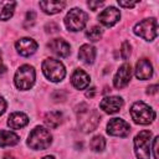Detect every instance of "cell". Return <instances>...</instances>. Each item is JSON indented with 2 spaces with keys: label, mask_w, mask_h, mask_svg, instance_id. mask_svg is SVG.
Listing matches in <instances>:
<instances>
[{
  "label": "cell",
  "mask_w": 159,
  "mask_h": 159,
  "mask_svg": "<svg viewBox=\"0 0 159 159\" xmlns=\"http://www.w3.org/2000/svg\"><path fill=\"white\" fill-rule=\"evenodd\" d=\"M118 4H119V6H123V7H133V6H135L137 5V2L135 1H118Z\"/></svg>",
  "instance_id": "28"
},
{
  "label": "cell",
  "mask_w": 159,
  "mask_h": 159,
  "mask_svg": "<svg viewBox=\"0 0 159 159\" xmlns=\"http://www.w3.org/2000/svg\"><path fill=\"white\" fill-rule=\"evenodd\" d=\"M42 72L52 82L62 81L66 75L65 66L56 58H46L42 62Z\"/></svg>",
  "instance_id": "4"
},
{
  "label": "cell",
  "mask_w": 159,
  "mask_h": 159,
  "mask_svg": "<svg viewBox=\"0 0 159 159\" xmlns=\"http://www.w3.org/2000/svg\"><path fill=\"white\" fill-rule=\"evenodd\" d=\"M87 20L88 15L83 10L75 7L67 12L65 17V25L70 31H80L86 26Z\"/></svg>",
  "instance_id": "7"
},
{
  "label": "cell",
  "mask_w": 159,
  "mask_h": 159,
  "mask_svg": "<svg viewBox=\"0 0 159 159\" xmlns=\"http://www.w3.org/2000/svg\"><path fill=\"white\" fill-rule=\"evenodd\" d=\"M120 17V11L113 6H109L107 9H104L99 15H98V20L102 25L109 27L113 26Z\"/></svg>",
  "instance_id": "11"
},
{
  "label": "cell",
  "mask_w": 159,
  "mask_h": 159,
  "mask_svg": "<svg viewBox=\"0 0 159 159\" xmlns=\"http://www.w3.org/2000/svg\"><path fill=\"white\" fill-rule=\"evenodd\" d=\"M86 36L91 41H98L101 39V36H102V30L99 27H97V26H93L92 29H89L86 32Z\"/></svg>",
  "instance_id": "24"
},
{
  "label": "cell",
  "mask_w": 159,
  "mask_h": 159,
  "mask_svg": "<svg viewBox=\"0 0 159 159\" xmlns=\"http://www.w3.org/2000/svg\"><path fill=\"white\" fill-rule=\"evenodd\" d=\"M35 70L30 65L21 66L15 73V84L19 89H30L35 83Z\"/></svg>",
  "instance_id": "5"
},
{
  "label": "cell",
  "mask_w": 159,
  "mask_h": 159,
  "mask_svg": "<svg viewBox=\"0 0 159 159\" xmlns=\"http://www.w3.org/2000/svg\"><path fill=\"white\" fill-rule=\"evenodd\" d=\"M5 66H4V63H2V57H1V51H0V73H2V72H5Z\"/></svg>",
  "instance_id": "33"
},
{
  "label": "cell",
  "mask_w": 159,
  "mask_h": 159,
  "mask_svg": "<svg viewBox=\"0 0 159 159\" xmlns=\"http://www.w3.org/2000/svg\"><path fill=\"white\" fill-rule=\"evenodd\" d=\"M134 34L147 41H152L158 35V22L154 17L145 19L134 26Z\"/></svg>",
  "instance_id": "8"
},
{
  "label": "cell",
  "mask_w": 159,
  "mask_h": 159,
  "mask_svg": "<svg viewBox=\"0 0 159 159\" xmlns=\"http://www.w3.org/2000/svg\"><path fill=\"white\" fill-rule=\"evenodd\" d=\"M107 132L114 137H127L130 133V125L120 118H113L107 124Z\"/></svg>",
  "instance_id": "9"
},
{
  "label": "cell",
  "mask_w": 159,
  "mask_h": 159,
  "mask_svg": "<svg viewBox=\"0 0 159 159\" xmlns=\"http://www.w3.org/2000/svg\"><path fill=\"white\" fill-rule=\"evenodd\" d=\"M4 159H16L15 157H12V155H5L4 157Z\"/></svg>",
  "instance_id": "34"
},
{
  "label": "cell",
  "mask_w": 159,
  "mask_h": 159,
  "mask_svg": "<svg viewBox=\"0 0 159 159\" xmlns=\"http://www.w3.org/2000/svg\"><path fill=\"white\" fill-rule=\"evenodd\" d=\"M16 50L21 56H30L36 52L37 50V42L32 39L24 37L16 41Z\"/></svg>",
  "instance_id": "13"
},
{
  "label": "cell",
  "mask_w": 159,
  "mask_h": 159,
  "mask_svg": "<svg viewBox=\"0 0 159 159\" xmlns=\"http://www.w3.org/2000/svg\"><path fill=\"white\" fill-rule=\"evenodd\" d=\"M89 76L81 68L76 70L73 73H72V77H71V83L77 88V89H83L86 88L88 84H89Z\"/></svg>",
  "instance_id": "16"
},
{
  "label": "cell",
  "mask_w": 159,
  "mask_h": 159,
  "mask_svg": "<svg viewBox=\"0 0 159 159\" xmlns=\"http://www.w3.org/2000/svg\"><path fill=\"white\" fill-rule=\"evenodd\" d=\"M42 159H55L53 157H51V155H47V157H43Z\"/></svg>",
  "instance_id": "35"
},
{
  "label": "cell",
  "mask_w": 159,
  "mask_h": 159,
  "mask_svg": "<svg viewBox=\"0 0 159 159\" xmlns=\"http://www.w3.org/2000/svg\"><path fill=\"white\" fill-rule=\"evenodd\" d=\"M61 123H62V113L60 111H52V112H48L45 116V124L48 128L55 129Z\"/></svg>",
  "instance_id": "21"
},
{
  "label": "cell",
  "mask_w": 159,
  "mask_h": 159,
  "mask_svg": "<svg viewBox=\"0 0 159 159\" xmlns=\"http://www.w3.org/2000/svg\"><path fill=\"white\" fill-rule=\"evenodd\" d=\"M89 147L93 152H102L106 147V140L102 135H96L91 139L89 142Z\"/></svg>",
  "instance_id": "23"
},
{
  "label": "cell",
  "mask_w": 159,
  "mask_h": 159,
  "mask_svg": "<svg viewBox=\"0 0 159 159\" xmlns=\"http://www.w3.org/2000/svg\"><path fill=\"white\" fill-rule=\"evenodd\" d=\"M48 48L57 56L60 57H67L70 53H71V48H70V45L65 41V40H61V39H55L52 41L48 42Z\"/></svg>",
  "instance_id": "15"
},
{
  "label": "cell",
  "mask_w": 159,
  "mask_h": 159,
  "mask_svg": "<svg viewBox=\"0 0 159 159\" xmlns=\"http://www.w3.org/2000/svg\"><path fill=\"white\" fill-rule=\"evenodd\" d=\"M20 142V137L10 130H0V147L15 145Z\"/></svg>",
  "instance_id": "20"
},
{
  "label": "cell",
  "mask_w": 159,
  "mask_h": 159,
  "mask_svg": "<svg viewBox=\"0 0 159 159\" xmlns=\"http://www.w3.org/2000/svg\"><path fill=\"white\" fill-rule=\"evenodd\" d=\"M78 57L80 60H82L84 63H93L94 58H96V48L88 43L86 45H82L80 47V51H78Z\"/></svg>",
  "instance_id": "19"
},
{
  "label": "cell",
  "mask_w": 159,
  "mask_h": 159,
  "mask_svg": "<svg viewBox=\"0 0 159 159\" xmlns=\"http://www.w3.org/2000/svg\"><path fill=\"white\" fill-rule=\"evenodd\" d=\"M120 55H122V57H123L124 60H127V58L129 57V55H130V43H129L128 41H124V42L122 43Z\"/></svg>",
  "instance_id": "25"
},
{
  "label": "cell",
  "mask_w": 159,
  "mask_h": 159,
  "mask_svg": "<svg viewBox=\"0 0 159 159\" xmlns=\"http://www.w3.org/2000/svg\"><path fill=\"white\" fill-rule=\"evenodd\" d=\"M35 17H36V14L34 12V11H29L27 14H26V27L29 26V22H30V26L34 24V21H35Z\"/></svg>",
  "instance_id": "26"
},
{
  "label": "cell",
  "mask_w": 159,
  "mask_h": 159,
  "mask_svg": "<svg viewBox=\"0 0 159 159\" xmlns=\"http://www.w3.org/2000/svg\"><path fill=\"white\" fill-rule=\"evenodd\" d=\"M158 137H155L154 138V142H153V152H154V158L155 159H159V157H158Z\"/></svg>",
  "instance_id": "29"
},
{
  "label": "cell",
  "mask_w": 159,
  "mask_h": 159,
  "mask_svg": "<svg viewBox=\"0 0 159 159\" xmlns=\"http://www.w3.org/2000/svg\"><path fill=\"white\" fill-rule=\"evenodd\" d=\"M123 106V99L118 96H111V97H106L101 101L99 107L101 109H103L106 113L108 114H113L117 113Z\"/></svg>",
  "instance_id": "12"
},
{
  "label": "cell",
  "mask_w": 159,
  "mask_h": 159,
  "mask_svg": "<svg viewBox=\"0 0 159 159\" xmlns=\"http://www.w3.org/2000/svg\"><path fill=\"white\" fill-rule=\"evenodd\" d=\"M94 93H96V88H91L89 91H87V92H86V97L92 98V97L94 96Z\"/></svg>",
  "instance_id": "32"
},
{
  "label": "cell",
  "mask_w": 159,
  "mask_h": 159,
  "mask_svg": "<svg viewBox=\"0 0 159 159\" xmlns=\"http://www.w3.org/2000/svg\"><path fill=\"white\" fill-rule=\"evenodd\" d=\"M39 5H40V7L42 9L43 12L53 15V14L60 12L66 6V2L65 1H58V0H47V1H40Z\"/></svg>",
  "instance_id": "17"
},
{
  "label": "cell",
  "mask_w": 159,
  "mask_h": 159,
  "mask_svg": "<svg viewBox=\"0 0 159 159\" xmlns=\"http://www.w3.org/2000/svg\"><path fill=\"white\" fill-rule=\"evenodd\" d=\"M130 77H132V68H130V65H128V63L122 65V66L118 68V71H117V73H116V76H114V78H113V84H114V87H116V88H123V87H125V86L129 83Z\"/></svg>",
  "instance_id": "10"
},
{
  "label": "cell",
  "mask_w": 159,
  "mask_h": 159,
  "mask_svg": "<svg viewBox=\"0 0 159 159\" xmlns=\"http://www.w3.org/2000/svg\"><path fill=\"white\" fill-rule=\"evenodd\" d=\"M158 84H153V86H149L148 87V89H147V93L148 94H155L157 92H158Z\"/></svg>",
  "instance_id": "30"
},
{
  "label": "cell",
  "mask_w": 159,
  "mask_h": 159,
  "mask_svg": "<svg viewBox=\"0 0 159 159\" xmlns=\"http://www.w3.org/2000/svg\"><path fill=\"white\" fill-rule=\"evenodd\" d=\"M150 138L152 132L142 130L134 138V152L138 159L150 158Z\"/></svg>",
  "instance_id": "6"
},
{
  "label": "cell",
  "mask_w": 159,
  "mask_h": 159,
  "mask_svg": "<svg viewBox=\"0 0 159 159\" xmlns=\"http://www.w3.org/2000/svg\"><path fill=\"white\" fill-rule=\"evenodd\" d=\"M15 1H0V20H9L15 10Z\"/></svg>",
  "instance_id": "22"
},
{
  "label": "cell",
  "mask_w": 159,
  "mask_h": 159,
  "mask_svg": "<svg viewBox=\"0 0 159 159\" xmlns=\"http://www.w3.org/2000/svg\"><path fill=\"white\" fill-rule=\"evenodd\" d=\"M29 123V117L25 114V113H21V112H15V113H11L7 118V125L12 129H19V128H22L25 127L26 124Z\"/></svg>",
  "instance_id": "18"
},
{
  "label": "cell",
  "mask_w": 159,
  "mask_h": 159,
  "mask_svg": "<svg viewBox=\"0 0 159 159\" xmlns=\"http://www.w3.org/2000/svg\"><path fill=\"white\" fill-rule=\"evenodd\" d=\"M135 76L138 80H149L153 76V66L148 58H140L135 65Z\"/></svg>",
  "instance_id": "14"
},
{
  "label": "cell",
  "mask_w": 159,
  "mask_h": 159,
  "mask_svg": "<svg viewBox=\"0 0 159 159\" xmlns=\"http://www.w3.org/2000/svg\"><path fill=\"white\" fill-rule=\"evenodd\" d=\"M52 143V135L48 129L43 127H36L30 132L29 139H27V145L31 149L35 150H43L50 147Z\"/></svg>",
  "instance_id": "2"
},
{
  "label": "cell",
  "mask_w": 159,
  "mask_h": 159,
  "mask_svg": "<svg viewBox=\"0 0 159 159\" xmlns=\"http://www.w3.org/2000/svg\"><path fill=\"white\" fill-rule=\"evenodd\" d=\"M76 113H77L78 125L81 130L84 133H89L94 130L101 122V114L96 109L89 108V106L86 103H82L81 106H78L76 109Z\"/></svg>",
  "instance_id": "1"
},
{
  "label": "cell",
  "mask_w": 159,
  "mask_h": 159,
  "mask_svg": "<svg viewBox=\"0 0 159 159\" xmlns=\"http://www.w3.org/2000/svg\"><path fill=\"white\" fill-rule=\"evenodd\" d=\"M5 109H6V102L2 97H0V116L5 112Z\"/></svg>",
  "instance_id": "31"
},
{
  "label": "cell",
  "mask_w": 159,
  "mask_h": 159,
  "mask_svg": "<svg viewBox=\"0 0 159 159\" xmlns=\"http://www.w3.org/2000/svg\"><path fill=\"white\" fill-rule=\"evenodd\" d=\"M130 116L137 124H149L155 119V112L144 102H135L130 108Z\"/></svg>",
  "instance_id": "3"
},
{
  "label": "cell",
  "mask_w": 159,
  "mask_h": 159,
  "mask_svg": "<svg viewBox=\"0 0 159 159\" xmlns=\"http://www.w3.org/2000/svg\"><path fill=\"white\" fill-rule=\"evenodd\" d=\"M88 6H89V9L91 10H97L99 6H102L103 5V2L102 1H88V4H87Z\"/></svg>",
  "instance_id": "27"
}]
</instances>
